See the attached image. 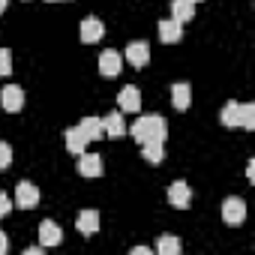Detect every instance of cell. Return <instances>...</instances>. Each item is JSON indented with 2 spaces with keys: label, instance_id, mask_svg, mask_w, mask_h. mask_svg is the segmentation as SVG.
Segmentation results:
<instances>
[{
  "label": "cell",
  "instance_id": "cell-11",
  "mask_svg": "<svg viewBox=\"0 0 255 255\" xmlns=\"http://www.w3.org/2000/svg\"><path fill=\"white\" fill-rule=\"evenodd\" d=\"M63 144H66V150H69V153H75V156H78V153H84V150H87V135L78 129V126H69V129L63 132Z\"/></svg>",
  "mask_w": 255,
  "mask_h": 255
},
{
  "label": "cell",
  "instance_id": "cell-19",
  "mask_svg": "<svg viewBox=\"0 0 255 255\" xmlns=\"http://www.w3.org/2000/svg\"><path fill=\"white\" fill-rule=\"evenodd\" d=\"M141 156H144L150 165H159V162L165 159V147H162V141H144V144H141Z\"/></svg>",
  "mask_w": 255,
  "mask_h": 255
},
{
  "label": "cell",
  "instance_id": "cell-18",
  "mask_svg": "<svg viewBox=\"0 0 255 255\" xmlns=\"http://www.w3.org/2000/svg\"><path fill=\"white\" fill-rule=\"evenodd\" d=\"M78 129L87 135V141H99V138H105V132H102V117H84V120L78 123Z\"/></svg>",
  "mask_w": 255,
  "mask_h": 255
},
{
  "label": "cell",
  "instance_id": "cell-27",
  "mask_svg": "<svg viewBox=\"0 0 255 255\" xmlns=\"http://www.w3.org/2000/svg\"><path fill=\"white\" fill-rule=\"evenodd\" d=\"M42 249H45L42 243H39V246H27V249H24V255H42Z\"/></svg>",
  "mask_w": 255,
  "mask_h": 255
},
{
  "label": "cell",
  "instance_id": "cell-15",
  "mask_svg": "<svg viewBox=\"0 0 255 255\" xmlns=\"http://www.w3.org/2000/svg\"><path fill=\"white\" fill-rule=\"evenodd\" d=\"M39 243H42V246H57V243H63V231H60V225H57L54 219H45V222L39 225Z\"/></svg>",
  "mask_w": 255,
  "mask_h": 255
},
{
  "label": "cell",
  "instance_id": "cell-16",
  "mask_svg": "<svg viewBox=\"0 0 255 255\" xmlns=\"http://www.w3.org/2000/svg\"><path fill=\"white\" fill-rule=\"evenodd\" d=\"M75 228L84 234V237H93L99 231V213L96 210H81L78 219H75Z\"/></svg>",
  "mask_w": 255,
  "mask_h": 255
},
{
  "label": "cell",
  "instance_id": "cell-10",
  "mask_svg": "<svg viewBox=\"0 0 255 255\" xmlns=\"http://www.w3.org/2000/svg\"><path fill=\"white\" fill-rule=\"evenodd\" d=\"M102 132H105L108 138H123V132H126L123 111H111V114L102 117Z\"/></svg>",
  "mask_w": 255,
  "mask_h": 255
},
{
  "label": "cell",
  "instance_id": "cell-28",
  "mask_svg": "<svg viewBox=\"0 0 255 255\" xmlns=\"http://www.w3.org/2000/svg\"><path fill=\"white\" fill-rule=\"evenodd\" d=\"M153 249L150 246H132V255H150Z\"/></svg>",
  "mask_w": 255,
  "mask_h": 255
},
{
  "label": "cell",
  "instance_id": "cell-31",
  "mask_svg": "<svg viewBox=\"0 0 255 255\" xmlns=\"http://www.w3.org/2000/svg\"><path fill=\"white\" fill-rule=\"evenodd\" d=\"M48 3H57V0H48Z\"/></svg>",
  "mask_w": 255,
  "mask_h": 255
},
{
  "label": "cell",
  "instance_id": "cell-23",
  "mask_svg": "<svg viewBox=\"0 0 255 255\" xmlns=\"http://www.w3.org/2000/svg\"><path fill=\"white\" fill-rule=\"evenodd\" d=\"M9 72H12V51L0 48V75H9Z\"/></svg>",
  "mask_w": 255,
  "mask_h": 255
},
{
  "label": "cell",
  "instance_id": "cell-3",
  "mask_svg": "<svg viewBox=\"0 0 255 255\" xmlns=\"http://www.w3.org/2000/svg\"><path fill=\"white\" fill-rule=\"evenodd\" d=\"M117 108H120L123 114H135V111H141V90H138L135 84H126V87L117 93Z\"/></svg>",
  "mask_w": 255,
  "mask_h": 255
},
{
  "label": "cell",
  "instance_id": "cell-5",
  "mask_svg": "<svg viewBox=\"0 0 255 255\" xmlns=\"http://www.w3.org/2000/svg\"><path fill=\"white\" fill-rule=\"evenodd\" d=\"M0 105H3V111H9V114H18L24 108V90L18 84H6L0 90Z\"/></svg>",
  "mask_w": 255,
  "mask_h": 255
},
{
  "label": "cell",
  "instance_id": "cell-29",
  "mask_svg": "<svg viewBox=\"0 0 255 255\" xmlns=\"http://www.w3.org/2000/svg\"><path fill=\"white\" fill-rule=\"evenodd\" d=\"M246 177H249V180L255 177V159H249V165H246Z\"/></svg>",
  "mask_w": 255,
  "mask_h": 255
},
{
  "label": "cell",
  "instance_id": "cell-12",
  "mask_svg": "<svg viewBox=\"0 0 255 255\" xmlns=\"http://www.w3.org/2000/svg\"><path fill=\"white\" fill-rule=\"evenodd\" d=\"M102 33H105V24H102L99 18H84V21H81V42H84V45L99 42Z\"/></svg>",
  "mask_w": 255,
  "mask_h": 255
},
{
  "label": "cell",
  "instance_id": "cell-30",
  "mask_svg": "<svg viewBox=\"0 0 255 255\" xmlns=\"http://www.w3.org/2000/svg\"><path fill=\"white\" fill-rule=\"evenodd\" d=\"M6 6H9V0H0V12H3Z\"/></svg>",
  "mask_w": 255,
  "mask_h": 255
},
{
  "label": "cell",
  "instance_id": "cell-9",
  "mask_svg": "<svg viewBox=\"0 0 255 255\" xmlns=\"http://www.w3.org/2000/svg\"><path fill=\"white\" fill-rule=\"evenodd\" d=\"M78 174L81 177H99L102 174V156L99 153H78Z\"/></svg>",
  "mask_w": 255,
  "mask_h": 255
},
{
  "label": "cell",
  "instance_id": "cell-6",
  "mask_svg": "<svg viewBox=\"0 0 255 255\" xmlns=\"http://www.w3.org/2000/svg\"><path fill=\"white\" fill-rule=\"evenodd\" d=\"M15 204H18L21 210L36 207V204H39V186L30 183V180H21V183L15 186Z\"/></svg>",
  "mask_w": 255,
  "mask_h": 255
},
{
  "label": "cell",
  "instance_id": "cell-22",
  "mask_svg": "<svg viewBox=\"0 0 255 255\" xmlns=\"http://www.w3.org/2000/svg\"><path fill=\"white\" fill-rule=\"evenodd\" d=\"M237 108H240V102H234V99L222 105V111H219L222 126H228V129H234V126H237Z\"/></svg>",
  "mask_w": 255,
  "mask_h": 255
},
{
  "label": "cell",
  "instance_id": "cell-13",
  "mask_svg": "<svg viewBox=\"0 0 255 255\" xmlns=\"http://www.w3.org/2000/svg\"><path fill=\"white\" fill-rule=\"evenodd\" d=\"M159 39H162L165 45H174V42H180V39H183V24H180V21H174V18H165V21H159Z\"/></svg>",
  "mask_w": 255,
  "mask_h": 255
},
{
  "label": "cell",
  "instance_id": "cell-26",
  "mask_svg": "<svg viewBox=\"0 0 255 255\" xmlns=\"http://www.w3.org/2000/svg\"><path fill=\"white\" fill-rule=\"evenodd\" d=\"M6 249H9V240H6L3 231H0V255H6Z\"/></svg>",
  "mask_w": 255,
  "mask_h": 255
},
{
  "label": "cell",
  "instance_id": "cell-17",
  "mask_svg": "<svg viewBox=\"0 0 255 255\" xmlns=\"http://www.w3.org/2000/svg\"><path fill=\"white\" fill-rule=\"evenodd\" d=\"M192 15H195V3H192V0H171V18L174 21L186 24V21H192Z\"/></svg>",
  "mask_w": 255,
  "mask_h": 255
},
{
  "label": "cell",
  "instance_id": "cell-24",
  "mask_svg": "<svg viewBox=\"0 0 255 255\" xmlns=\"http://www.w3.org/2000/svg\"><path fill=\"white\" fill-rule=\"evenodd\" d=\"M9 162H12V147L6 141H0V171L9 168Z\"/></svg>",
  "mask_w": 255,
  "mask_h": 255
},
{
  "label": "cell",
  "instance_id": "cell-8",
  "mask_svg": "<svg viewBox=\"0 0 255 255\" xmlns=\"http://www.w3.org/2000/svg\"><path fill=\"white\" fill-rule=\"evenodd\" d=\"M120 69H123V54L114 51V48H105V51L99 54V72H102L105 78H114Z\"/></svg>",
  "mask_w": 255,
  "mask_h": 255
},
{
  "label": "cell",
  "instance_id": "cell-21",
  "mask_svg": "<svg viewBox=\"0 0 255 255\" xmlns=\"http://www.w3.org/2000/svg\"><path fill=\"white\" fill-rule=\"evenodd\" d=\"M153 252H159V255H177V252H180V240H177V237H171V234H165V237H159V240H156Z\"/></svg>",
  "mask_w": 255,
  "mask_h": 255
},
{
  "label": "cell",
  "instance_id": "cell-25",
  "mask_svg": "<svg viewBox=\"0 0 255 255\" xmlns=\"http://www.w3.org/2000/svg\"><path fill=\"white\" fill-rule=\"evenodd\" d=\"M9 210H12V198H9L6 192H0V219H3Z\"/></svg>",
  "mask_w": 255,
  "mask_h": 255
},
{
  "label": "cell",
  "instance_id": "cell-32",
  "mask_svg": "<svg viewBox=\"0 0 255 255\" xmlns=\"http://www.w3.org/2000/svg\"><path fill=\"white\" fill-rule=\"evenodd\" d=\"M192 3H198V0H192Z\"/></svg>",
  "mask_w": 255,
  "mask_h": 255
},
{
  "label": "cell",
  "instance_id": "cell-14",
  "mask_svg": "<svg viewBox=\"0 0 255 255\" xmlns=\"http://www.w3.org/2000/svg\"><path fill=\"white\" fill-rule=\"evenodd\" d=\"M171 105H174L177 111H186V108L192 105V87H189L186 81L171 84Z\"/></svg>",
  "mask_w": 255,
  "mask_h": 255
},
{
  "label": "cell",
  "instance_id": "cell-4",
  "mask_svg": "<svg viewBox=\"0 0 255 255\" xmlns=\"http://www.w3.org/2000/svg\"><path fill=\"white\" fill-rule=\"evenodd\" d=\"M168 204L177 207V210H186V207L192 204V186H189L186 180H174V183L168 186Z\"/></svg>",
  "mask_w": 255,
  "mask_h": 255
},
{
  "label": "cell",
  "instance_id": "cell-20",
  "mask_svg": "<svg viewBox=\"0 0 255 255\" xmlns=\"http://www.w3.org/2000/svg\"><path fill=\"white\" fill-rule=\"evenodd\" d=\"M237 126H243V129H255V105L252 102H240V108H237Z\"/></svg>",
  "mask_w": 255,
  "mask_h": 255
},
{
  "label": "cell",
  "instance_id": "cell-1",
  "mask_svg": "<svg viewBox=\"0 0 255 255\" xmlns=\"http://www.w3.org/2000/svg\"><path fill=\"white\" fill-rule=\"evenodd\" d=\"M132 138L138 141V144H144V141H165V135H168V123H165V117H159V114H141L135 123H132Z\"/></svg>",
  "mask_w": 255,
  "mask_h": 255
},
{
  "label": "cell",
  "instance_id": "cell-2",
  "mask_svg": "<svg viewBox=\"0 0 255 255\" xmlns=\"http://www.w3.org/2000/svg\"><path fill=\"white\" fill-rule=\"evenodd\" d=\"M243 219H246V201L237 195L225 198L222 201V222L225 225H243Z\"/></svg>",
  "mask_w": 255,
  "mask_h": 255
},
{
  "label": "cell",
  "instance_id": "cell-7",
  "mask_svg": "<svg viewBox=\"0 0 255 255\" xmlns=\"http://www.w3.org/2000/svg\"><path fill=\"white\" fill-rule=\"evenodd\" d=\"M123 57L129 60V63H132L135 69H144V66L150 63V45H147V42H138V39H135V42H129V45H126Z\"/></svg>",
  "mask_w": 255,
  "mask_h": 255
}]
</instances>
